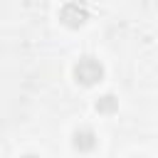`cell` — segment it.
I'll use <instances>...</instances> for the list:
<instances>
[{"label":"cell","instance_id":"obj_1","mask_svg":"<svg viewBox=\"0 0 158 158\" xmlns=\"http://www.w3.org/2000/svg\"><path fill=\"white\" fill-rule=\"evenodd\" d=\"M74 77H77L79 84L91 86V84L101 81V77H104V67H101L94 57H81V59L77 62V67H74Z\"/></svg>","mask_w":158,"mask_h":158},{"label":"cell","instance_id":"obj_2","mask_svg":"<svg viewBox=\"0 0 158 158\" xmlns=\"http://www.w3.org/2000/svg\"><path fill=\"white\" fill-rule=\"evenodd\" d=\"M59 17H62V22H64L67 27H79V25H84V22H86L89 10H86V5H84V2H79V0H69V2L62 7Z\"/></svg>","mask_w":158,"mask_h":158},{"label":"cell","instance_id":"obj_3","mask_svg":"<svg viewBox=\"0 0 158 158\" xmlns=\"http://www.w3.org/2000/svg\"><path fill=\"white\" fill-rule=\"evenodd\" d=\"M94 146H96V136L91 128H81L74 133V148L77 151H91Z\"/></svg>","mask_w":158,"mask_h":158},{"label":"cell","instance_id":"obj_4","mask_svg":"<svg viewBox=\"0 0 158 158\" xmlns=\"http://www.w3.org/2000/svg\"><path fill=\"white\" fill-rule=\"evenodd\" d=\"M96 111H101V114H111V111H116V99H114L111 94L101 96V99L96 101Z\"/></svg>","mask_w":158,"mask_h":158},{"label":"cell","instance_id":"obj_5","mask_svg":"<svg viewBox=\"0 0 158 158\" xmlns=\"http://www.w3.org/2000/svg\"><path fill=\"white\" fill-rule=\"evenodd\" d=\"M25 158H37V156H25Z\"/></svg>","mask_w":158,"mask_h":158}]
</instances>
